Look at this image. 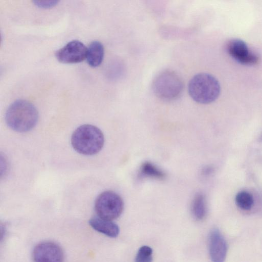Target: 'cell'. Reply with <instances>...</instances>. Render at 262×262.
Here are the masks:
<instances>
[{"instance_id": "obj_10", "label": "cell", "mask_w": 262, "mask_h": 262, "mask_svg": "<svg viewBox=\"0 0 262 262\" xmlns=\"http://www.w3.org/2000/svg\"><path fill=\"white\" fill-rule=\"evenodd\" d=\"M89 223L94 230L110 237H116L119 233V227L112 221L94 217Z\"/></svg>"}, {"instance_id": "obj_1", "label": "cell", "mask_w": 262, "mask_h": 262, "mask_svg": "<svg viewBox=\"0 0 262 262\" xmlns=\"http://www.w3.org/2000/svg\"><path fill=\"white\" fill-rule=\"evenodd\" d=\"M38 114L36 107L25 100H17L8 107L5 114L7 125L12 130L24 133L36 124Z\"/></svg>"}, {"instance_id": "obj_15", "label": "cell", "mask_w": 262, "mask_h": 262, "mask_svg": "<svg viewBox=\"0 0 262 262\" xmlns=\"http://www.w3.org/2000/svg\"><path fill=\"white\" fill-rule=\"evenodd\" d=\"M152 260V250L147 246L140 248L135 257V262H151Z\"/></svg>"}, {"instance_id": "obj_13", "label": "cell", "mask_w": 262, "mask_h": 262, "mask_svg": "<svg viewBox=\"0 0 262 262\" xmlns=\"http://www.w3.org/2000/svg\"><path fill=\"white\" fill-rule=\"evenodd\" d=\"M139 174L142 177H149L161 180L165 177V173L163 171L149 162H145L142 164Z\"/></svg>"}, {"instance_id": "obj_11", "label": "cell", "mask_w": 262, "mask_h": 262, "mask_svg": "<svg viewBox=\"0 0 262 262\" xmlns=\"http://www.w3.org/2000/svg\"><path fill=\"white\" fill-rule=\"evenodd\" d=\"M104 54V47L98 41H93L87 49L86 59L89 65L96 68L101 64Z\"/></svg>"}, {"instance_id": "obj_9", "label": "cell", "mask_w": 262, "mask_h": 262, "mask_svg": "<svg viewBox=\"0 0 262 262\" xmlns=\"http://www.w3.org/2000/svg\"><path fill=\"white\" fill-rule=\"evenodd\" d=\"M209 251L212 262H224L227 252L226 242L217 229L212 230L209 239Z\"/></svg>"}, {"instance_id": "obj_8", "label": "cell", "mask_w": 262, "mask_h": 262, "mask_svg": "<svg viewBox=\"0 0 262 262\" xmlns=\"http://www.w3.org/2000/svg\"><path fill=\"white\" fill-rule=\"evenodd\" d=\"M229 55L236 61L245 65H254L258 61V57L250 50L246 43L238 39L230 40L227 45Z\"/></svg>"}, {"instance_id": "obj_14", "label": "cell", "mask_w": 262, "mask_h": 262, "mask_svg": "<svg viewBox=\"0 0 262 262\" xmlns=\"http://www.w3.org/2000/svg\"><path fill=\"white\" fill-rule=\"evenodd\" d=\"M235 202L237 206L244 210H248L251 208L253 204V199L250 193L243 191L238 192L235 196Z\"/></svg>"}, {"instance_id": "obj_17", "label": "cell", "mask_w": 262, "mask_h": 262, "mask_svg": "<svg viewBox=\"0 0 262 262\" xmlns=\"http://www.w3.org/2000/svg\"><path fill=\"white\" fill-rule=\"evenodd\" d=\"M261 140H262V136H261Z\"/></svg>"}, {"instance_id": "obj_4", "label": "cell", "mask_w": 262, "mask_h": 262, "mask_svg": "<svg viewBox=\"0 0 262 262\" xmlns=\"http://www.w3.org/2000/svg\"><path fill=\"white\" fill-rule=\"evenodd\" d=\"M152 89L155 95L159 98L171 101L181 95L184 84L181 78L174 72L164 70L154 78Z\"/></svg>"}, {"instance_id": "obj_2", "label": "cell", "mask_w": 262, "mask_h": 262, "mask_svg": "<svg viewBox=\"0 0 262 262\" xmlns=\"http://www.w3.org/2000/svg\"><path fill=\"white\" fill-rule=\"evenodd\" d=\"M104 136L97 127L83 124L75 129L71 137V144L78 152L84 155H93L103 147Z\"/></svg>"}, {"instance_id": "obj_3", "label": "cell", "mask_w": 262, "mask_h": 262, "mask_svg": "<svg viewBox=\"0 0 262 262\" xmlns=\"http://www.w3.org/2000/svg\"><path fill=\"white\" fill-rule=\"evenodd\" d=\"M188 89L192 99L201 104H208L215 101L221 91L218 80L206 73L194 75L189 82Z\"/></svg>"}, {"instance_id": "obj_12", "label": "cell", "mask_w": 262, "mask_h": 262, "mask_svg": "<svg viewBox=\"0 0 262 262\" xmlns=\"http://www.w3.org/2000/svg\"><path fill=\"white\" fill-rule=\"evenodd\" d=\"M191 211L193 216L198 220H202L205 217L206 204L205 196L202 193L195 194L192 201Z\"/></svg>"}, {"instance_id": "obj_7", "label": "cell", "mask_w": 262, "mask_h": 262, "mask_svg": "<svg viewBox=\"0 0 262 262\" xmlns=\"http://www.w3.org/2000/svg\"><path fill=\"white\" fill-rule=\"evenodd\" d=\"M33 262H63L64 255L59 246L50 242L37 245L32 253Z\"/></svg>"}, {"instance_id": "obj_6", "label": "cell", "mask_w": 262, "mask_h": 262, "mask_svg": "<svg viewBox=\"0 0 262 262\" xmlns=\"http://www.w3.org/2000/svg\"><path fill=\"white\" fill-rule=\"evenodd\" d=\"M88 48L79 40L67 43L55 53L57 59L63 63H76L86 59Z\"/></svg>"}, {"instance_id": "obj_16", "label": "cell", "mask_w": 262, "mask_h": 262, "mask_svg": "<svg viewBox=\"0 0 262 262\" xmlns=\"http://www.w3.org/2000/svg\"><path fill=\"white\" fill-rule=\"evenodd\" d=\"M35 5L42 9H49L56 6L59 1L56 0L33 1Z\"/></svg>"}, {"instance_id": "obj_5", "label": "cell", "mask_w": 262, "mask_h": 262, "mask_svg": "<svg viewBox=\"0 0 262 262\" xmlns=\"http://www.w3.org/2000/svg\"><path fill=\"white\" fill-rule=\"evenodd\" d=\"M123 208L122 199L113 191L102 192L95 202V209L98 216L110 221L118 218L121 214Z\"/></svg>"}]
</instances>
